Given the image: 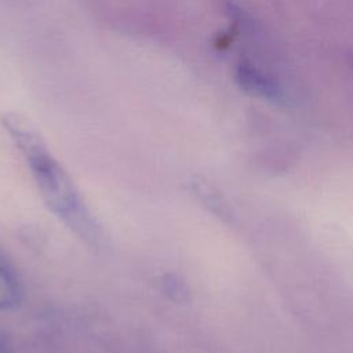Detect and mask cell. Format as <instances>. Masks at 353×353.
Returning a JSON list of instances; mask_svg holds the SVG:
<instances>
[{"label": "cell", "instance_id": "obj_1", "mask_svg": "<svg viewBox=\"0 0 353 353\" xmlns=\"http://www.w3.org/2000/svg\"><path fill=\"white\" fill-rule=\"evenodd\" d=\"M3 124L23 154L47 208L79 239L90 245H98L102 239L98 221L68 172L46 146L37 130L15 114L4 116Z\"/></svg>", "mask_w": 353, "mask_h": 353}, {"label": "cell", "instance_id": "obj_2", "mask_svg": "<svg viewBox=\"0 0 353 353\" xmlns=\"http://www.w3.org/2000/svg\"><path fill=\"white\" fill-rule=\"evenodd\" d=\"M22 301L23 285L19 274L7 252L0 247V312L14 310Z\"/></svg>", "mask_w": 353, "mask_h": 353}, {"label": "cell", "instance_id": "obj_3", "mask_svg": "<svg viewBox=\"0 0 353 353\" xmlns=\"http://www.w3.org/2000/svg\"><path fill=\"white\" fill-rule=\"evenodd\" d=\"M164 290L165 292L170 294V296L172 299H178L181 301L182 299V295L185 294L183 292V285H182V281L176 280L174 276H168V279L164 281Z\"/></svg>", "mask_w": 353, "mask_h": 353}, {"label": "cell", "instance_id": "obj_4", "mask_svg": "<svg viewBox=\"0 0 353 353\" xmlns=\"http://www.w3.org/2000/svg\"><path fill=\"white\" fill-rule=\"evenodd\" d=\"M0 353H15L10 338L3 332H0Z\"/></svg>", "mask_w": 353, "mask_h": 353}]
</instances>
